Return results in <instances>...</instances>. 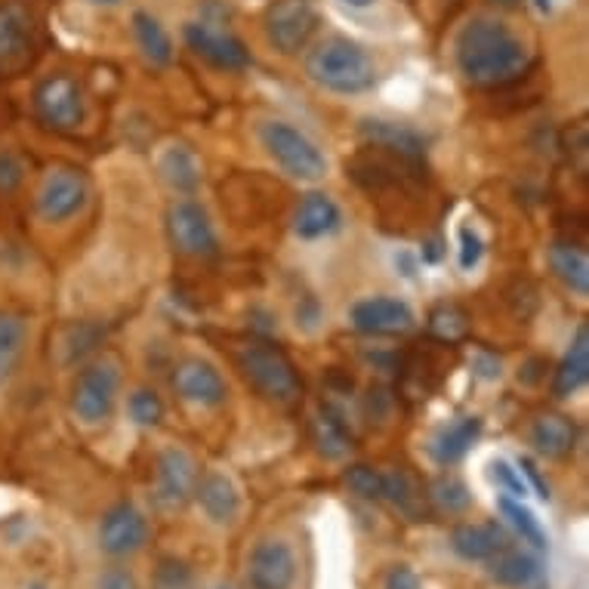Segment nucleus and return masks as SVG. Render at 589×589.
<instances>
[{
	"instance_id": "37998d69",
	"label": "nucleus",
	"mask_w": 589,
	"mask_h": 589,
	"mask_svg": "<svg viewBox=\"0 0 589 589\" xmlns=\"http://www.w3.org/2000/svg\"><path fill=\"white\" fill-rule=\"evenodd\" d=\"M99 589H139V587L130 571H123V568H109L106 575L99 577Z\"/></svg>"
},
{
	"instance_id": "c85d7f7f",
	"label": "nucleus",
	"mask_w": 589,
	"mask_h": 589,
	"mask_svg": "<svg viewBox=\"0 0 589 589\" xmlns=\"http://www.w3.org/2000/svg\"><path fill=\"white\" fill-rule=\"evenodd\" d=\"M497 509H500V516H503L509 528L516 531V537H521V543H531L537 552L547 549V531H543V525H540L535 512L525 507V500H516V497L503 493L497 500Z\"/></svg>"
},
{
	"instance_id": "79ce46f5",
	"label": "nucleus",
	"mask_w": 589,
	"mask_h": 589,
	"mask_svg": "<svg viewBox=\"0 0 589 589\" xmlns=\"http://www.w3.org/2000/svg\"><path fill=\"white\" fill-rule=\"evenodd\" d=\"M519 469H521V476H525V479L531 481V488H535L537 497H540V500L547 503V500H549V497H552V493H549L547 479L540 476V469H537L535 460H531V457H521V460H519Z\"/></svg>"
},
{
	"instance_id": "a878e982",
	"label": "nucleus",
	"mask_w": 589,
	"mask_h": 589,
	"mask_svg": "<svg viewBox=\"0 0 589 589\" xmlns=\"http://www.w3.org/2000/svg\"><path fill=\"white\" fill-rule=\"evenodd\" d=\"M383 500L392 503L405 519L420 521L426 516V493L408 469L383 472Z\"/></svg>"
},
{
	"instance_id": "f8f14e48",
	"label": "nucleus",
	"mask_w": 589,
	"mask_h": 589,
	"mask_svg": "<svg viewBox=\"0 0 589 589\" xmlns=\"http://www.w3.org/2000/svg\"><path fill=\"white\" fill-rule=\"evenodd\" d=\"M297 583V556L281 537H262L247 559V587L250 589H293Z\"/></svg>"
},
{
	"instance_id": "39448f33",
	"label": "nucleus",
	"mask_w": 589,
	"mask_h": 589,
	"mask_svg": "<svg viewBox=\"0 0 589 589\" xmlns=\"http://www.w3.org/2000/svg\"><path fill=\"white\" fill-rule=\"evenodd\" d=\"M260 142L266 154L281 167L288 177L302 179V182H318L328 173V158L318 149L312 139L302 130H297L288 121H262Z\"/></svg>"
},
{
	"instance_id": "4c0bfd02",
	"label": "nucleus",
	"mask_w": 589,
	"mask_h": 589,
	"mask_svg": "<svg viewBox=\"0 0 589 589\" xmlns=\"http://www.w3.org/2000/svg\"><path fill=\"white\" fill-rule=\"evenodd\" d=\"M491 476H493V481H497V485L509 493V497H516V500H525V497H528V485H525V479H521V472L519 469L509 467L507 460H493Z\"/></svg>"
},
{
	"instance_id": "9d476101",
	"label": "nucleus",
	"mask_w": 589,
	"mask_h": 589,
	"mask_svg": "<svg viewBox=\"0 0 589 589\" xmlns=\"http://www.w3.org/2000/svg\"><path fill=\"white\" fill-rule=\"evenodd\" d=\"M90 198V186L78 167H56L43 177L34 207L43 222H69L81 213Z\"/></svg>"
},
{
	"instance_id": "2f4dec72",
	"label": "nucleus",
	"mask_w": 589,
	"mask_h": 589,
	"mask_svg": "<svg viewBox=\"0 0 589 589\" xmlns=\"http://www.w3.org/2000/svg\"><path fill=\"white\" fill-rule=\"evenodd\" d=\"M436 509L448 512V516H463L469 507H472V493H469L467 481L457 479V476H439V479L429 485V493H426Z\"/></svg>"
},
{
	"instance_id": "b1692460",
	"label": "nucleus",
	"mask_w": 589,
	"mask_h": 589,
	"mask_svg": "<svg viewBox=\"0 0 589 589\" xmlns=\"http://www.w3.org/2000/svg\"><path fill=\"white\" fill-rule=\"evenodd\" d=\"M549 269L577 297H589V253L575 241H556L549 247Z\"/></svg>"
},
{
	"instance_id": "e433bc0d",
	"label": "nucleus",
	"mask_w": 589,
	"mask_h": 589,
	"mask_svg": "<svg viewBox=\"0 0 589 589\" xmlns=\"http://www.w3.org/2000/svg\"><path fill=\"white\" fill-rule=\"evenodd\" d=\"M99 340V330L97 328H74L69 330V337H66V356H62V365H74V361H81L87 352H93V346Z\"/></svg>"
},
{
	"instance_id": "4be33fe9",
	"label": "nucleus",
	"mask_w": 589,
	"mask_h": 589,
	"mask_svg": "<svg viewBox=\"0 0 589 589\" xmlns=\"http://www.w3.org/2000/svg\"><path fill=\"white\" fill-rule=\"evenodd\" d=\"M481 417L476 413H469V417H457L448 426H441L439 432H436V439L429 445V453H432V460L439 463V467H453V463H460L469 451H472V445L479 441L481 436Z\"/></svg>"
},
{
	"instance_id": "393cba45",
	"label": "nucleus",
	"mask_w": 589,
	"mask_h": 589,
	"mask_svg": "<svg viewBox=\"0 0 589 589\" xmlns=\"http://www.w3.org/2000/svg\"><path fill=\"white\" fill-rule=\"evenodd\" d=\"M577 426L562 413H543L531 423V445L547 460H562L575 451Z\"/></svg>"
},
{
	"instance_id": "7c9ffc66",
	"label": "nucleus",
	"mask_w": 589,
	"mask_h": 589,
	"mask_svg": "<svg viewBox=\"0 0 589 589\" xmlns=\"http://www.w3.org/2000/svg\"><path fill=\"white\" fill-rule=\"evenodd\" d=\"M133 31H137L139 50H142V56L149 59L151 66H170V59H173V43H170L164 26H161L154 16H133Z\"/></svg>"
},
{
	"instance_id": "a19ab883",
	"label": "nucleus",
	"mask_w": 589,
	"mask_h": 589,
	"mask_svg": "<svg viewBox=\"0 0 589 589\" xmlns=\"http://www.w3.org/2000/svg\"><path fill=\"white\" fill-rule=\"evenodd\" d=\"M383 589H423V580H420V575L413 571L411 565L401 562L386 571Z\"/></svg>"
},
{
	"instance_id": "f257e3e1",
	"label": "nucleus",
	"mask_w": 589,
	"mask_h": 589,
	"mask_svg": "<svg viewBox=\"0 0 589 589\" xmlns=\"http://www.w3.org/2000/svg\"><path fill=\"white\" fill-rule=\"evenodd\" d=\"M457 69L476 87H503L519 81L531 53L519 34L497 19H472L457 34Z\"/></svg>"
},
{
	"instance_id": "9b49d317",
	"label": "nucleus",
	"mask_w": 589,
	"mask_h": 589,
	"mask_svg": "<svg viewBox=\"0 0 589 589\" xmlns=\"http://www.w3.org/2000/svg\"><path fill=\"white\" fill-rule=\"evenodd\" d=\"M170 383L182 401L198 405V408H222L229 398V386L220 368L207 358L189 356L177 361V368L170 373Z\"/></svg>"
},
{
	"instance_id": "1a4fd4ad",
	"label": "nucleus",
	"mask_w": 589,
	"mask_h": 589,
	"mask_svg": "<svg viewBox=\"0 0 589 589\" xmlns=\"http://www.w3.org/2000/svg\"><path fill=\"white\" fill-rule=\"evenodd\" d=\"M318 28L312 0H272L266 10V38L281 56H297L306 50Z\"/></svg>"
},
{
	"instance_id": "cd10ccee",
	"label": "nucleus",
	"mask_w": 589,
	"mask_h": 589,
	"mask_svg": "<svg viewBox=\"0 0 589 589\" xmlns=\"http://www.w3.org/2000/svg\"><path fill=\"white\" fill-rule=\"evenodd\" d=\"M161 177H164V182L173 192L192 194L194 189H198V182H201V164H198L192 149L173 146V149H167L164 158H161Z\"/></svg>"
},
{
	"instance_id": "7ed1b4c3",
	"label": "nucleus",
	"mask_w": 589,
	"mask_h": 589,
	"mask_svg": "<svg viewBox=\"0 0 589 589\" xmlns=\"http://www.w3.org/2000/svg\"><path fill=\"white\" fill-rule=\"evenodd\" d=\"M247 386L272 405H293L302 396V380L284 349L269 340H247L234 352Z\"/></svg>"
},
{
	"instance_id": "a18cd8bd",
	"label": "nucleus",
	"mask_w": 589,
	"mask_h": 589,
	"mask_svg": "<svg viewBox=\"0 0 589 589\" xmlns=\"http://www.w3.org/2000/svg\"><path fill=\"white\" fill-rule=\"evenodd\" d=\"M535 3H537V7H540V10H543V13H547V10H549V0H535Z\"/></svg>"
},
{
	"instance_id": "c03bdc74",
	"label": "nucleus",
	"mask_w": 589,
	"mask_h": 589,
	"mask_svg": "<svg viewBox=\"0 0 589 589\" xmlns=\"http://www.w3.org/2000/svg\"><path fill=\"white\" fill-rule=\"evenodd\" d=\"M343 3H349V7H358V10H365V7H370L373 0H343Z\"/></svg>"
},
{
	"instance_id": "6ab92c4d",
	"label": "nucleus",
	"mask_w": 589,
	"mask_h": 589,
	"mask_svg": "<svg viewBox=\"0 0 589 589\" xmlns=\"http://www.w3.org/2000/svg\"><path fill=\"white\" fill-rule=\"evenodd\" d=\"M194 500L213 525H234V519L241 516V493L234 488V481L222 472H207L194 485Z\"/></svg>"
},
{
	"instance_id": "09e8293b",
	"label": "nucleus",
	"mask_w": 589,
	"mask_h": 589,
	"mask_svg": "<svg viewBox=\"0 0 589 589\" xmlns=\"http://www.w3.org/2000/svg\"><path fill=\"white\" fill-rule=\"evenodd\" d=\"M213 589H234V587H226V583H220V587H213Z\"/></svg>"
},
{
	"instance_id": "0eeeda50",
	"label": "nucleus",
	"mask_w": 589,
	"mask_h": 589,
	"mask_svg": "<svg viewBox=\"0 0 589 589\" xmlns=\"http://www.w3.org/2000/svg\"><path fill=\"white\" fill-rule=\"evenodd\" d=\"M34 114L53 133H78L87 121L83 87L71 74H50L34 87Z\"/></svg>"
},
{
	"instance_id": "8fccbe9b",
	"label": "nucleus",
	"mask_w": 589,
	"mask_h": 589,
	"mask_svg": "<svg viewBox=\"0 0 589 589\" xmlns=\"http://www.w3.org/2000/svg\"><path fill=\"white\" fill-rule=\"evenodd\" d=\"M102 3H114V0H102Z\"/></svg>"
},
{
	"instance_id": "473e14b6",
	"label": "nucleus",
	"mask_w": 589,
	"mask_h": 589,
	"mask_svg": "<svg viewBox=\"0 0 589 589\" xmlns=\"http://www.w3.org/2000/svg\"><path fill=\"white\" fill-rule=\"evenodd\" d=\"M429 330H432V337H439L441 343H457L469 333V316L457 302H441L429 316Z\"/></svg>"
},
{
	"instance_id": "72a5a7b5",
	"label": "nucleus",
	"mask_w": 589,
	"mask_h": 589,
	"mask_svg": "<svg viewBox=\"0 0 589 589\" xmlns=\"http://www.w3.org/2000/svg\"><path fill=\"white\" fill-rule=\"evenodd\" d=\"M151 589H198V577L189 562L167 556L151 571Z\"/></svg>"
},
{
	"instance_id": "412c9836",
	"label": "nucleus",
	"mask_w": 589,
	"mask_h": 589,
	"mask_svg": "<svg viewBox=\"0 0 589 589\" xmlns=\"http://www.w3.org/2000/svg\"><path fill=\"white\" fill-rule=\"evenodd\" d=\"M361 139L373 149L392 151V154L411 158V161H423L426 154V139L411 127L396 121H380V118L361 121Z\"/></svg>"
},
{
	"instance_id": "ddd939ff",
	"label": "nucleus",
	"mask_w": 589,
	"mask_h": 589,
	"mask_svg": "<svg viewBox=\"0 0 589 589\" xmlns=\"http://www.w3.org/2000/svg\"><path fill=\"white\" fill-rule=\"evenodd\" d=\"M201 479L198 463L182 448H164L154 463V500L164 509H182L194 497V485Z\"/></svg>"
},
{
	"instance_id": "c756f323",
	"label": "nucleus",
	"mask_w": 589,
	"mask_h": 589,
	"mask_svg": "<svg viewBox=\"0 0 589 589\" xmlns=\"http://www.w3.org/2000/svg\"><path fill=\"white\" fill-rule=\"evenodd\" d=\"M28 343V325L19 316H0V383H7L22 361Z\"/></svg>"
},
{
	"instance_id": "f704fd0d",
	"label": "nucleus",
	"mask_w": 589,
	"mask_h": 589,
	"mask_svg": "<svg viewBox=\"0 0 589 589\" xmlns=\"http://www.w3.org/2000/svg\"><path fill=\"white\" fill-rule=\"evenodd\" d=\"M127 411H130V420L142 429H154L164 420V401L154 389H137L133 396L127 398Z\"/></svg>"
},
{
	"instance_id": "c9c22d12",
	"label": "nucleus",
	"mask_w": 589,
	"mask_h": 589,
	"mask_svg": "<svg viewBox=\"0 0 589 589\" xmlns=\"http://www.w3.org/2000/svg\"><path fill=\"white\" fill-rule=\"evenodd\" d=\"M343 481L346 488L361 500H373V503L383 500V472L380 469L368 467V463H352L343 472Z\"/></svg>"
},
{
	"instance_id": "bb28decb",
	"label": "nucleus",
	"mask_w": 589,
	"mask_h": 589,
	"mask_svg": "<svg viewBox=\"0 0 589 589\" xmlns=\"http://www.w3.org/2000/svg\"><path fill=\"white\" fill-rule=\"evenodd\" d=\"M312 441H316L318 453H325L328 460H343L346 453L352 451V436L346 429L343 417L330 408H325L312 420Z\"/></svg>"
},
{
	"instance_id": "58836bf2",
	"label": "nucleus",
	"mask_w": 589,
	"mask_h": 589,
	"mask_svg": "<svg viewBox=\"0 0 589 589\" xmlns=\"http://www.w3.org/2000/svg\"><path fill=\"white\" fill-rule=\"evenodd\" d=\"M26 182V164L13 151H0V194H13Z\"/></svg>"
},
{
	"instance_id": "aec40b11",
	"label": "nucleus",
	"mask_w": 589,
	"mask_h": 589,
	"mask_svg": "<svg viewBox=\"0 0 589 589\" xmlns=\"http://www.w3.org/2000/svg\"><path fill=\"white\" fill-rule=\"evenodd\" d=\"M488 577L503 589H537L543 587V565L531 552L509 547L488 562Z\"/></svg>"
},
{
	"instance_id": "f03ea898",
	"label": "nucleus",
	"mask_w": 589,
	"mask_h": 589,
	"mask_svg": "<svg viewBox=\"0 0 589 589\" xmlns=\"http://www.w3.org/2000/svg\"><path fill=\"white\" fill-rule=\"evenodd\" d=\"M306 74L321 90L340 93V97H358L368 93L377 83V66L361 43L349 38H325L306 56Z\"/></svg>"
},
{
	"instance_id": "49530a36",
	"label": "nucleus",
	"mask_w": 589,
	"mask_h": 589,
	"mask_svg": "<svg viewBox=\"0 0 589 589\" xmlns=\"http://www.w3.org/2000/svg\"><path fill=\"white\" fill-rule=\"evenodd\" d=\"M497 3H503V7H516L519 0H497Z\"/></svg>"
},
{
	"instance_id": "de8ad7c7",
	"label": "nucleus",
	"mask_w": 589,
	"mask_h": 589,
	"mask_svg": "<svg viewBox=\"0 0 589 589\" xmlns=\"http://www.w3.org/2000/svg\"><path fill=\"white\" fill-rule=\"evenodd\" d=\"M28 589H50L47 583H34V587H28Z\"/></svg>"
},
{
	"instance_id": "dca6fc26",
	"label": "nucleus",
	"mask_w": 589,
	"mask_h": 589,
	"mask_svg": "<svg viewBox=\"0 0 589 589\" xmlns=\"http://www.w3.org/2000/svg\"><path fill=\"white\" fill-rule=\"evenodd\" d=\"M186 43L192 47V53L207 59L217 69L244 71L250 66V53H247L244 43L229 31L207 26V22H189L186 26Z\"/></svg>"
},
{
	"instance_id": "a211bd4d",
	"label": "nucleus",
	"mask_w": 589,
	"mask_h": 589,
	"mask_svg": "<svg viewBox=\"0 0 589 589\" xmlns=\"http://www.w3.org/2000/svg\"><path fill=\"white\" fill-rule=\"evenodd\" d=\"M343 226V210L325 192L302 194L293 210V234L300 241H321Z\"/></svg>"
},
{
	"instance_id": "4468645a",
	"label": "nucleus",
	"mask_w": 589,
	"mask_h": 589,
	"mask_svg": "<svg viewBox=\"0 0 589 589\" xmlns=\"http://www.w3.org/2000/svg\"><path fill=\"white\" fill-rule=\"evenodd\" d=\"M149 535L151 528L146 512L133 507V503H118L99 521V549L106 556L123 559V556H133V552L146 547Z\"/></svg>"
},
{
	"instance_id": "5701e85b",
	"label": "nucleus",
	"mask_w": 589,
	"mask_h": 589,
	"mask_svg": "<svg viewBox=\"0 0 589 589\" xmlns=\"http://www.w3.org/2000/svg\"><path fill=\"white\" fill-rule=\"evenodd\" d=\"M589 380V328L580 325L575 333V340L568 346V352L556 368L552 377V396L556 398H571L580 392Z\"/></svg>"
},
{
	"instance_id": "f3484780",
	"label": "nucleus",
	"mask_w": 589,
	"mask_h": 589,
	"mask_svg": "<svg viewBox=\"0 0 589 589\" xmlns=\"http://www.w3.org/2000/svg\"><path fill=\"white\" fill-rule=\"evenodd\" d=\"M509 547L507 528L497 521H463L451 531V549L463 562H491Z\"/></svg>"
},
{
	"instance_id": "20e7f679",
	"label": "nucleus",
	"mask_w": 589,
	"mask_h": 589,
	"mask_svg": "<svg viewBox=\"0 0 589 589\" xmlns=\"http://www.w3.org/2000/svg\"><path fill=\"white\" fill-rule=\"evenodd\" d=\"M41 56V26L22 0H0V78L26 74Z\"/></svg>"
},
{
	"instance_id": "2eb2a0df",
	"label": "nucleus",
	"mask_w": 589,
	"mask_h": 589,
	"mask_svg": "<svg viewBox=\"0 0 589 589\" xmlns=\"http://www.w3.org/2000/svg\"><path fill=\"white\" fill-rule=\"evenodd\" d=\"M352 328L368 337H401L417 325L413 309L398 297H368L352 306Z\"/></svg>"
},
{
	"instance_id": "ea45409f",
	"label": "nucleus",
	"mask_w": 589,
	"mask_h": 589,
	"mask_svg": "<svg viewBox=\"0 0 589 589\" xmlns=\"http://www.w3.org/2000/svg\"><path fill=\"white\" fill-rule=\"evenodd\" d=\"M485 253V244H481L479 232H472L469 226H460V269H476Z\"/></svg>"
},
{
	"instance_id": "6e6552de",
	"label": "nucleus",
	"mask_w": 589,
	"mask_h": 589,
	"mask_svg": "<svg viewBox=\"0 0 589 589\" xmlns=\"http://www.w3.org/2000/svg\"><path fill=\"white\" fill-rule=\"evenodd\" d=\"M167 238L177 253L182 257H192V260H204V257H213L220 250V238H217V229L207 217V210L192 198H179L170 204L167 210Z\"/></svg>"
},
{
	"instance_id": "423d86ee",
	"label": "nucleus",
	"mask_w": 589,
	"mask_h": 589,
	"mask_svg": "<svg viewBox=\"0 0 589 589\" xmlns=\"http://www.w3.org/2000/svg\"><path fill=\"white\" fill-rule=\"evenodd\" d=\"M118 392H121L118 361H111V358L90 361L87 368H81V373L74 377V386H71V413L83 426L106 423L114 413Z\"/></svg>"
}]
</instances>
